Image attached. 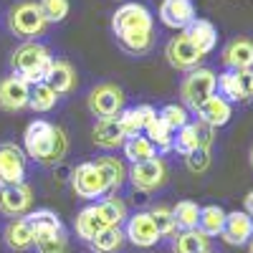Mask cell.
I'll return each instance as SVG.
<instances>
[{
  "mask_svg": "<svg viewBox=\"0 0 253 253\" xmlns=\"http://www.w3.org/2000/svg\"><path fill=\"white\" fill-rule=\"evenodd\" d=\"M112 33L122 51L144 56L155 46V15L142 3H124L112 13Z\"/></svg>",
  "mask_w": 253,
  "mask_h": 253,
  "instance_id": "obj_1",
  "label": "cell"
},
{
  "mask_svg": "<svg viewBox=\"0 0 253 253\" xmlns=\"http://www.w3.org/2000/svg\"><path fill=\"white\" fill-rule=\"evenodd\" d=\"M23 150H26V157H31L33 162L53 167L66 160L69 137L58 124H51L46 119H36L23 132Z\"/></svg>",
  "mask_w": 253,
  "mask_h": 253,
  "instance_id": "obj_2",
  "label": "cell"
},
{
  "mask_svg": "<svg viewBox=\"0 0 253 253\" xmlns=\"http://www.w3.org/2000/svg\"><path fill=\"white\" fill-rule=\"evenodd\" d=\"M10 66H13V74L28 81L31 86H36V84H43L48 79V71L53 66V56L38 41H23L10 53Z\"/></svg>",
  "mask_w": 253,
  "mask_h": 253,
  "instance_id": "obj_3",
  "label": "cell"
},
{
  "mask_svg": "<svg viewBox=\"0 0 253 253\" xmlns=\"http://www.w3.org/2000/svg\"><path fill=\"white\" fill-rule=\"evenodd\" d=\"M215 89H218V76L210 69L198 66L193 71H187V76L180 84V104L187 112L195 114L200 109V104H205L215 94Z\"/></svg>",
  "mask_w": 253,
  "mask_h": 253,
  "instance_id": "obj_4",
  "label": "cell"
},
{
  "mask_svg": "<svg viewBox=\"0 0 253 253\" xmlns=\"http://www.w3.org/2000/svg\"><path fill=\"white\" fill-rule=\"evenodd\" d=\"M8 28L23 41H38L41 36H46L48 23L36 0H20L8 10Z\"/></svg>",
  "mask_w": 253,
  "mask_h": 253,
  "instance_id": "obj_5",
  "label": "cell"
},
{
  "mask_svg": "<svg viewBox=\"0 0 253 253\" xmlns=\"http://www.w3.org/2000/svg\"><path fill=\"white\" fill-rule=\"evenodd\" d=\"M71 190L76 193V198L81 200H96L107 193H112V187L104 177V172L96 167V162H81L71 170Z\"/></svg>",
  "mask_w": 253,
  "mask_h": 253,
  "instance_id": "obj_6",
  "label": "cell"
},
{
  "mask_svg": "<svg viewBox=\"0 0 253 253\" xmlns=\"http://www.w3.org/2000/svg\"><path fill=\"white\" fill-rule=\"evenodd\" d=\"M126 96L122 91V86H117V84L107 81V84H99V86H94L86 96V107L89 112L96 117V119H112V117H119L126 107Z\"/></svg>",
  "mask_w": 253,
  "mask_h": 253,
  "instance_id": "obj_7",
  "label": "cell"
},
{
  "mask_svg": "<svg viewBox=\"0 0 253 253\" xmlns=\"http://www.w3.org/2000/svg\"><path fill=\"white\" fill-rule=\"evenodd\" d=\"M167 177H170V170H167V162L160 155L147 160V162L132 165L129 175H126V180H129L132 187L139 190V193H157L160 187H165Z\"/></svg>",
  "mask_w": 253,
  "mask_h": 253,
  "instance_id": "obj_8",
  "label": "cell"
},
{
  "mask_svg": "<svg viewBox=\"0 0 253 253\" xmlns=\"http://www.w3.org/2000/svg\"><path fill=\"white\" fill-rule=\"evenodd\" d=\"M33 208V190L28 182L0 187V213L5 218H26Z\"/></svg>",
  "mask_w": 253,
  "mask_h": 253,
  "instance_id": "obj_9",
  "label": "cell"
},
{
  "mask_svg": "<svg viewBox=\"0 0 253 253\" xmlns=\"http://www.w3.org/2000/svg\"><path fill=\"white\" fill-rule=\"evenodd\" d=\"M26 182V152L15 142H0V187Z\"/></svg>",
  "mask_w": 253,
  "mask_h": 253,
  "instance_id": "obj_10",
  "label": "cell"
},
{
  "mask_svg": "<svg viewBox=\"0 0 253 253\" xmlns=\"http://www.w3.org/2000/svg\"><path fill=\"white\" fill-rule=\"evenodd\" d=\"M213 139H215V129H213V126H208L203 122H190V124L182 126V129L175 132L172 150L180 152V155H190L193 150H198V147H210Z\"/></svg>",
  "mask_w": 253,
  "mask_h": 253,
  "instance_id": "obj_11",
  "label": "cell"
},
{
  "mask_svg": "<svg viewBox=\"0 0 253 253\" xmlns=\"http://www.w3.org/2000/svg\"><path fill=\"white\" fill-rule=\"evenodd\" d=\"M165 58H167V63H170L172 69H177V71H193V69L200 66V61H203L205 56L180 33V36H172L170 41H167Z\"/></svg>",
  "mask_w": 253,
  "mask_h": 253,
  "instance_id": "obj_12",
  "label": "cell"
},
{
  "mask_svg": "<svg viewBox=\"0 0 253 253\" xmlns=\"http://www.w3.org/2000/svg\"><path fill=\"white\" fill-rule=\"evenodd\" d=\"M31 84L23 81L18 74H8L0 79V109L3 112H20L28 107Z\"/></svg>",
  "mask_w": 253,
  "mask_h": 253,
  "instance_id": "obj_13",
  "label": "cell"
},
{
  "mask_svg": "<svg viewBox=\"0 0 253 253\" xmlns=\"http://www.w3.org/2000/svg\"><path fill=\"white\" fill-rule=\"evenodd\" d=\"M220 61L225 71H236V74H251L253 71V41L251 38H233L228 41Z\"/></svg>",
  "mask_w": 253,
  "mask_h": 253,
  "instance_id": "obj_14",
  "label": "cell"
},
{
  "mask_svg": "<svg viewBox=\"0 0 253 253\" xmlns=\"http://www.w3.org/2000/svg\"><path fill=\"white\" fill-rule=\"evenodd\" d=\"M124 236L137 248H152V246L160 243V233H157V228H155L150 213H134V215L126 218Z\"/></svg>",
  "mask_w": 253,
  "mask_h": 253,
  "instance_id": "obj_15",
  "label": "cell"
},
{
  "mask_svg": "<svg viewBox=\"0 0 253 253\" xmlns=\"http://www.w3.org/2000/svg\"><path fill=\"white\" fill-rule=\"evenodd\" d=\"M195 18L198 15H195L193 0H162L160 3V20L167 28L185 31Z\"/></svg>",
  "mask_w": 253,
  "mask_h": 253,
  "instance_id": "obj_16",
  "label": "cell"
},
{
  "mask_svg": "<svg viewBox=\"0 0 253 253\" xmlns=\"http://www.w3.org/2000/svg\"><path fill=\"white\" fill-rule=\"evenodd\" d=\"M220 238L228 246H236V248L248 246V241L253 238V218L246 215L243 210H233V213H228Z\"/></svg>",
  "mask_w": 253,
  "mask_h": 253,
  "instance_id": "obj_17",
  "label": "cell"
},
{
  "mask_svg": "<svg viewBox=\"0 0 253 253\" xmlns=\"http://www.w3.org/2000/svg\"><path fill=\"white\" fill-rule=\"evenodd\" d=\"M155 117H157V109L152 107V104H137V107L124 109L117 119H119V126H122L124 137L129 139V137L142 134L147 129V124H150Z\"/></svg>",
  "mask_w": 253,
  "mask_h": 253,
  "instance_id": "obj_18",
  "label": "cell"
},
{
  "mask_svg": "<svg viewBox=\"0 0 253 253\" xmlns=\"http://www.w3.org/2000/svg\"><path fill=\"white\" fill-rule=\"evenodd\" d=\"M182 36H185L203 56L213 53V48H215V43H218V28L210 23V20H205V18H195L193 23L182 31Z\"/></svg>",
  "mask_w": 253,
  "mask_h": 253,
  "instance_id": "obj_19",
  "label": "cell"
},
{
  "mask_svg": "<svg viewBox=\"0 0 253 253\" xmlns=\"http://www.w3.org/2000/svg\"><path fill=\"white\" fill-rule=\"evenodd\" d=\"M198 114V122L213 126V129H218V126H225L230 122V117H233V107L218 94H213L205 104H200V109L195 112Z\"/></svg>",
  "mask_w": 253,
  "mask_h": 253,
  "instance_id": "obj_20",
  "label": "cell"
},
{
  "mask_svg": "<svg viewBox=\"0 0 253 253\" xmlns=\"http://www.w3.org/2000/svg\"><path fill=\"white\" fill-rule=\"evenodd\" d=\"M91 137H94V144L101 147V150H107V152L119 150V147L124 144V139H126L117 117H112V119H96L94 129H91Z\"/></svg>",
  "mask_w": 253,
  "mask_h": 253,
  "instance_id": "obj_21",
  "label": "cell"
},
{
  "mask_svg": "<svg viewBox=\"0 0 253 253\" xmlns=\"http://www.w3.org/2000/svg\"><path fill=\"white\" fill-rule=\"evenodd\" d=\"M46 84H48V86H51L58 96H66V94H71V91L76 89V84H79V79H76V69L71 66L69 61L53 58V66H51V71H48Z\"/></svg>",
  "mask_w": 253,
  "mask_h": 253,
  "instance_id": "obj_22",
  "label": "cell"
},
{
  "mask_svg": "<svg viewBox=\"0 0 253 253\" xmlns=\"http://www.w3.org/2000/svg\"><path fill=\"white\" fill-rule=\"evenodd\" d=\"M3 241L10 251H31L33 248V228L28 223V218H13L5 228H3Z\"/></svg>",
  "mask_w": 253,
  "mask_h": 253,
  "instance_id": "obj_23",
  "label": "cell"
},
{
  "mask_svg": "<svg viewBox=\"0 0 253 253\" xmlns=\"http://www.w3.org/2000/svg\"><path fill=\"white\" fill-rule=\"evenodd\" d=\"M218 96H223L228 104H241L248 99V86H246V74H236V71H223L218 76Z\"/></svg>",
  "mask_w": 253,
  "mask_h": 253,
  "instance_id": "obj_24",
  "label": "cell"
},
{
  "mask_svg": "<svg viewBox=\"0 0 253 253\" xmlns=\"http://www.w3.org/2000/svg\"><path fill=\"white\" fill-rule=\"evenodd\" d=\"M104 228H109V225L104 223V218L99 215L96 205H86V208H84L81 213L76 215V220H74L76 236H79L81 241H86V243H91V241L96 238V233H101Z\"/></svg>",
  "mask_w": 253,
  "mask_h": 253,
  "instance_id": "obj_25",
  "label": "cell"
},
{
  "mask_svg": "<svg viewBox=\"0 0 253 253\" xmlns=\"http://www.w3.org/2000/svg\"><path fill=\"white\" fill-rule=\"evenodd\" d=\"M126 243V236H124V228L122 225H109L104 228L101 233H96V238L89 243L94 248V253H119Z\"/></svg>",
  "mask_w": 253,
  "mask_h": 253,
  "instance_id": "obj_26",
  "label": "cell"
},
{
  "mask_svg": "<svg viewBox=\"0 0 253 253\" xmlns=\"http://www.w3.org/2000/svg\"><path fill=\"white\" fill-rule=\"evenodd\" d=\"M96 167L104 172V177H107L112 193L114 190H119L124 182H126V175H129V170H126V165L119 160V157H112V155H101L96 157Z\"/></svg>",
  "mask_w": 253,
  "mask_h": 253,
  "instance_id": "obj_27",
  "label": "cell"
},
{
  "mask_svg": "<svg viewBox=\"0 0 253 253\" xmlns=\"http://www.w3.org/2000/svg\"><path fill=\"white\" fill-rule=\"evenodd\" d=\"M225 210L220 205H205L200 208V220H198V230L205 233L208 238H215L223 233V225H225Z\"/></svg>",
  "mask_w": 253,
  "mask_h": 253,
  "instance_id": "obj_28",
  "label": "cell"
},
{
  "mask_svg": "<svg viewBox=\"0 0 253 253\" xmlns=\"http://www.w3.org/2000/svg\"><path fill=\"white\" fill-rule=\"evenodd\" d=\"M172 251L175 253H205L210 251V238L200 230H180L177 238L172 241Z\"/></svg>",
  "mask_w": 253,
  "mask_h": 253,
  "instance_id": "obj_29",
  "label": "cell"
},
{
  "mask_svg": "<svg viewBox=\"0 0 253 253\" xmlns=\"http://www.w3.org/2000/svg\"><path fill=\"white\" fill-rule=\"evenodd\" d=\"M122 150H124V157L129 160L132 165H137V162H147V160L157 157V150H155V144H152L150 139H147L144 134H137V137H129V139H124Z\"/></svg>",
  "mask_w": 253,
  "mask_h": 253,
  "instance_id": "obj_30",
  "label": "cell"
},
{
  "mask_svg": "<svg viewBox=\"0 0 253 253\" xmlns=\"http://www.w3.org/2000/svg\"><path fill=\"white\" fill-rule=\"evenodd\" d=\"M26 218H28V223H31V228H33V241H36L38 236L63 230L61 218L53 213V210H48V208H41V210H36V213H31V215H26Z\"/></svg>",
  "mask_w": 253,
  "mask_h": 253,
  "instance_id": "obj_31",
  "label": "cell"
},
{
  "mask_svg": "<svg viewBox=\"0 0 253 253\" xmlns=\"http://www.w3.org/2000/svg\"><path fill=\"white\" fill-rule=\"evenodd\" d=\"M144 137L155 144V150H157V152L165 155V152H170V150H172V137H175V132H172L160 117H155L150 124H147Z\"/></svg>",
  "mask_w": 253,
  "mask_h": 253,
  "instance_id": "obj_32",
  "label": "cell"
},
{
  "mask_svg": "<svg viewBox=\"0 0 253 253\" xmlns=\"http://www.w3.org/2000/svg\"><path fill=\"white\" fill-rule=\"evenodd\" d=\"M58 104V94L48 86V84H36V86H31V99H28V107L38 114H46L51 112L53 107Z\"/></svg>",
  "mask_w": 253,
  "mask_h": 253,
  "instance_id": "obj_33",
  "label": "cell"
},
{
  "mask_svg": "<svg viewBox=\"0 0 253 253\" xmlns=\"http://www.w3.org/2000/svg\"><path fill=\"white\" fill-rule=\"evenodd\" d=\"M172 218H175V225L180 230H195L198 220H200V205L193 200H180L172 208Z\"/></svg>",
  "mask_w": 253,
  "mask_h": 253,
  "instance_id": "obj_34",
  "label": "cell"
},
{
  "mask_svg": "<svg viewBox=\"0 0 253 253\" xmlns=\"http://www.w3.org/2000/svg\"><path fill=\"white\" fill-rule=\"evenodd\" d=\"M96 205V210H99V215L104 218V223L107 225H122L126 218V205L117 198V195H112V198H104V200H99V203H94Z\"/></svg>",
  "mask_w": 253,
  "mask_h": 253,
  "instance_id": "obj_35",
  "label": "cell"
},
{
  "mask_svg": "<svg viewBox=\"0 0 253 253\" xmlns=\"http://www.w3.org/2000/svg\"><path fill=\"white\" fill-rule=\"evenodd\" d=\"M38 253H69V233L66 228L56 230V233H46V236H38L33 241Z\"/></svg>",
  "mask_w": 253,
  "mask_h": 253,
  "instance_id": "obj_36",
  "label": "cell"
},
{
  "mask_svg": "<svg viewBox=\"0 0 253 253\" xmlns=\"http://www.w3.org/2000/svg\"><path fill=\"white\" fill-rule=\"evenodd\" d=\"M167 126H170L172 132H177V129H182L185 124H190L193 119H190V112L182 107V104H165V107L160 109V114H157Z\"/></svg>",
  "mask_w": 253,
  "mask_h": 253,
  "instance_id": "obj_37",
  "label": "cell"
},
{
  "mask_svg": "<svg viewBox=\"0 0 253 253\" xmlns=\"http://www.w3.org/2000/svg\"><path fill=\"white\" fill-rule=\"evenodd\" d=\"M150 218H152V223H155V228H157L160 238L175 236L177 225H175V218H172V208H165V205H155V208L150 210Z\"/></svg>",
  "mask_w": 253,
  "mask_h": 253,
  "instance_id": "obj_38",
  "label": "cell"
},
{
  "mask_svg": "<svg viewBox=\"0 0 253 253\" xmlns=\"http://www.w3.org/2000/svg\"><path fill=\"white\" fill-rule=\"evenodd\" d=\"M38 8L43 13L46 23H61V20H66L69 10H71V3L69 0H38Z\"/></svg>",
  "mask_w": 253,
  "mask_h": 253,
  "instance_id": "obj_39",
  "label": "cell"
},
{
  "mask_svg": "<svg viewBox=\"0 0 253 253\" xmlns=\"http://www.w3.org/2000/svg\"><path fill=\"white\" fill-rule=\"evenodd\" d=\"M210 162H213V157H210V147H198V150H193L190 155H185V165L190 172H205Z\"/></svg>",
  "mask_w": 253,
  "mask_h": 253,
  "instance_id": "obj_40",
  "label": "cell"
},
{
  "mask_svg": "<svg viewBox=\"0 0 253 253\" xmlns=\"http://www.w3.org/2000/svg\"><path fill=\"white\" fill-rule=\"evenodd\" d=\"M243 208H246V210H243V213L253 218V190H251V193H248V195L243 198Z\"/></svg>",
  "mask_w": 253,
  "mask_h": 253,
  "instance_id": "obj_41",
  "label": "cell"
},
{
  "mask_svg": "<svg viewBox=\"0 0 253 253\" xmlns=\"http://www.w3.org/2000/svg\"><path fill=\"white\" fill-rule=\"evenodd\" d=\"M246 86H248V99H253V71L246 74Z\"/></svg>",
  "mask_w": 253,
  "mask_h": 253,
  "instance_id": "obj_42",
  "label": "cell"
},
{
  "mask_svg": "<svg viewBox=\"0 0 253 253\" xmlns=\"http://www.w3.org/2000/svg\"><path fill=\"white\" fill-rule=\"evenodd\" d=\"M248 162H251V167H253V144H251V152H248Z\"/></svg>",
  "mask_w": 253,
  "mask_h": 253,
  "instance_id": "obj_43",
  "label": "cell"
},
{
  "mask_svg": "<svg viewBox=\"0 0 253 253\" xmlns=\"http://www.w3.org/2000/svg\"><path fill=\"white\" fill-rule=\"evenodd\" d=\"M248 253H253V238L248 241Z\"/></svg>",
  "mask_w": 253,
  "mask_h": 253,
  "instance_id": "obj_44",
  "label": "cell"
},
{
  "mask_svg": "<svg viewBox=\"0 0 253 253\" xmlns=\"http://www.w3.org/2000/svg\"><path fill=\"white\" fill-rule=\"evenodd\" d=\"M205 253H210V251H205Z\"/></svg>",
  "mask_w": 253,
  "mask_h": 253,
  "instance_id": "obj_45",
  "label": "cell"
}]
</instances>
